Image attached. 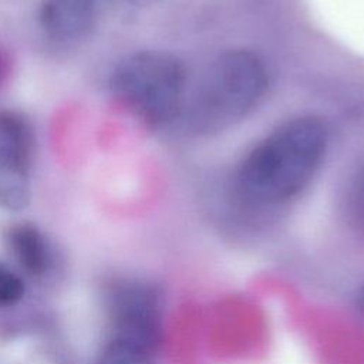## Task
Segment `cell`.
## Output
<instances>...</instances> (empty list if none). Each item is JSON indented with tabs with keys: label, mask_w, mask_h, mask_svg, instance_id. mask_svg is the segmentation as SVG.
Masks as SVG:
<instances>
[{
	"label": "cell",
	"mask_w": 364,
	"mask_h": 364,
	"mask_svg": "<svg viewBox=\"0 0 364 364\" xmlns=\"http://www.w3.org/2000/svg\"><path fill=\"white\" fill-rule=\"evenodd\" d=\"M327 128L313 115L293 118L255 145L236 172L243 200L276 206L299 196L317 173L327 149Z\"/></svg>",
	"instance_id": "cell-1"
},
{
	"label": "cell",
	"mask_w": 364,
	"mask_h": 364,
	"mask_svg": "<svg viewBox=\"0 0 364 364\" xmlns=\"http://www.w3.org/2000/svg\"><path fill=\"white\" fill-rule=\"evenodd\" d=\"M267 82L266 67L255 53L235 48L219 54L192 95V122L210 131L240 121L263 100Z\"/></svg>",
	"instance_id": "cell-2"
},
{
	"label": "cell",
	"mask_w": 364,
	"mask_h": 364,
	"mask_svg": "<svg viewBox=\"0 0 364 364\" xmlns=\"http://www.w3.org/2000/svg\"><path fill=\"white\" fill-rule=\"evenodd\" d=\"M186 75L182 63L164 51H138L118 63L111 75L114 95L139 119L159 127L182 108Z\"/></svg>",
	"instance_id": "cell-3"
},
{
	"label": "cell",
	"mask_w": 364,
	"mask_h": 364,
	"mask_svg": "<svg viewBox=\"0 0 364 364\" xmlns=\"http://www.w3.org/2000/svg\"><path fill=\"white\" fill-rule=\"evenodd\" d=\"M115 340L154 351L162 340V303L158 290L142 280H119L107 294Z\"/></svg>",
	"instance_id": "cell-4"
},
{
	"label": "cell",
	"mask_w": 364,
	"mask_h": 364,
	"mask_svg": "<svg viewBox=\"0 0 364 364\" xmlns=\"http://www.w3.org/2000/svg\"><path fill=\"white\" fill-rule=\"evenodd\" d=\"M34 135L28 121L0 109V208L23 210L31 200V162Z\"/></svg>",
	"instance_id": "cell-5"
},
{
	"label": "cell",
	"mask_w": 364,
	"mask_h": 364,
	"mask_svg": "<svg viewBox=\"0 0 364 364\" xmlns=\"http://www.w3.org/2000/svg\"><path fill=\"white\" fill-rule=\"evenodd\" d=\"M109 0H43L40 24L57 43L85 38L97 26Z\"/></svg>",
	"instance_id": "cell-6"
},
{
	"label": "cell",
	"mask_w": 364,
	"mask_h": 364,
	"mask_svg": "<svg viewBox=\"0 0 364 364\" xmlns=\"http://www.w3.org/2000/svg\"><path fill=\"white\" fill-rule=\"evenodd\" d=\"M7 240L18 264L28 274H44L50 263V247L38 228L31 223L16 225L10 229Z\"/></svg>",
	"instance_id": "cell-7"
},
{
	"label": "cell",
	"mask_w": 364,
	"mask_h": 364,
	"mask_svg": "<svg viewBox=\"0 0 364 364\" xmlns=\"http://www.w3.org/2000/svg\"><path fill=\"white\" fill-rule=\"evenodd\" d=\"M343 210L348 226L364 237V164L348 179Z\"/></svg>",
	"instance_id": "cell-8"
},
{
	"label": "cell",
	"mask_w": 364,
	"mask_h": 364,
	"mask_svg": "<svg viewBox=\"0 0 364 364\" xmlns=\"http://www.w3.org/2000/svg\"><path fill=\"white\" fill-rule=\"evenodd\" d=\"M97 364H155L152 353L135 344L112 338L100 354Z\"/></svg>",
	"instance_id": "cell-9"
},
{
	"label": "cell",
	"mask_w": 364,
	"mask_h": 364,
	"mask_svg": "<svg viewBox=\"0 0 364 364\" xmlns=\"http://www.w3.org/2000/svg\"><path fill=\"white\" fill-rule=\"evenodd\" d=\"M24 293L23 280L6 264L0 263V306L17 303Z\"/></svg>",
	"instance_id": "cell-10"
},
{
	"label": "cell",
	"mask_w": 364,
	"mask_h": 364,
	"mask_svg": "<svg viewBox=\"0 0 364 364\" xmlns=\"http://www.w3.org/2000/svg\"><path fill=\"white\" fill-rule=\"evenodd\" d=\"M358 306H360V310L364 313V284L358 291Z\"/></svg>",
	"instance_id": "cell-11"
}]
</instances>
